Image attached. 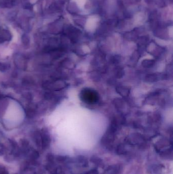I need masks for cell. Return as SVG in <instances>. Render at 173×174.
Segmentation results:
<instances>
[{
	"label": "cell",
	"mask_w": 173,
	"mask_h": 174,
	"mask_svg": "<svg viewBox=\"0 0 173 174\" xmlns=\"http://www.w3.org/2000/svg\"><path fill=\"white\" fill-rule=\"evenodd\" d=\"M0 174H9V173L5 168L0 166Z\"/></svg>",
	"instance_id": "277c9868"
},
{
	"label": "cell",
	"mask_w": 173,
	"mask_h": 174,
	"mask_svg": "<svg viewBox=\"0 0 173 174\" xmlns=\"http://www.w3.org/2000/svg\"><path fill=\"white\" fill-rule=\"evenodd\" d=\"M120 168L117 165H112L108 168L105 172L104 174H119Z\"/></svg>",
	"instance_id": "7a4b0ae2"
},
{
	"label": "cell",
	"mask_w": 173,
	"mask_h": 174,
	"mask_svg": "<svg viewBox=\"0 0 173 174\" xmlns=\"http://www.w3.org/2000/svg\"><path fill=\"white\" fill-rule=\"evenodd\" d=\"M84 174H99V172L97 170H91Z\"/></svg>",
	"instance_id": "5b68a950"
},
{
	"label": "cell",
	"mask_w": 173,
	"mask_h": 174,
	"mask_svg": "<svg viewBox=\"0 0 173 174\" xmlns=\"http://www.w3.org/2000/svg\"><path fill=\"white\" fill-rule=\"evenodd\" d=\"M117 153L119 155H123V154H125L127 153V149L125 148V146H123L122 145H119L117 148L116 150Z\"/></svg>",
	"instance_id": "3957f363"
},
{
	"label": "cell",
	"mask_w": 173,
	"mask_h": 174,
	"mask_svg": "<svg viewBox=\"0 0 173 174\" xmlns=\"http://www.w3.org/2000/svg\"><path fill=\"white\" fill-rule=\"evenodd\" d=\"M80 98L88 104L96 103L99 100V96L97 92L90 89H85L82 91L80 93Z\"/></svg>",
	"instance_id": "6da1fadb"
}]
</instances>
